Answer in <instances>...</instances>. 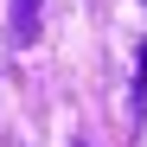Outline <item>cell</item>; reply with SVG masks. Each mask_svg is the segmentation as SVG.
I'll return each instance as SVG.
<instances>
[{
	"mask_svg": "<svg viewBox=\"0 0 147 147\" xmlns=\"http://www.w3.org/2000/svg\"><path fill=\"white\" fill-rule=\"evenodd\" d=\"M32 26H38V0H13V26H7V38H13V45H26Z\"/></svg>",
	"mask_w": 147,
	"mask_h": 147,
	"instance_id": "obj_1",
	"label": "cell"
}]
</instances>
